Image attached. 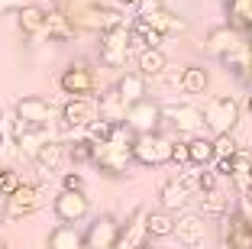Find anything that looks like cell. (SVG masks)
I'll return each mask as SVG.
<instances>
[{"mask_svg": "<svg viewBox=\"0 0 252 249\" xmlns=\"http://www.w3.org/2000/svg\"><path fill=\"white\" fill-rule=\"evenodd\" d=\"M133 142H136V133L126 123H117L110 140L94 146V165L107 175H123L133 165Z\"/></svg>", "mask_w": 252, "mask_h": 249, "instance_id": "6da1fadb", "label": "cell"}, {"mask_svg": "<svg viewBox=\"0 0 252 249\" xmlns=\"http://www.w3.org/2000/svg\"><path fill=\"white\" fill-rule=\"evenodd\" d=\"M55 120V107L39 94H26L13 107V133L16 130H45Z\"/></svg>", "mask_w": 252, "mask_h": 249, "instance_id": "7a4b0ae2", "label": "cell"}, {"mask_svg": "<svg viewBox=\"0 0 252 249\" xmlns=\"http://www.w3.org/2000/svg\"><path fill=\"white\" fill-rule=\"evenodd\" d=\"M239 113H243V107H239V101L233 94H220L214 97V101L204 107V126L210 130V136H220V133H233L239 123Z\"/></svg>", "mask_w": 252, "mask_h": 249, "instance_id": "3957f363", "label": "cell"}, {"mask_svg": "<svg viewBox=\"0 0 252 249\" xmlns=\"http://www.w3.org/2000/svg\"><path fill=\"white\" fill-rule=\"evenodd\" d=\"M133 162L142 169H162L171 165V140L162 133H146V136H136L133 142Z\"/></svg>", "mask_w": 252, "mask_h": 249, "instance_id": "277c9868", "label": "cell"}, {"mask_svg": "<svg viewBox=\"0 0 252 249\" xmlns=\"http://www.w3.org/2000/svg\"><path fill=\"white\" fill-rule=\"evenodd\" d=\"M100 65L107 68H123L126 59H129V23L123 26H113V30H104L100 33Z\"/></svg>", "mask_w": 252, "mask_h": 249, "instance_id": "5b68a950", "label": "cell"}, {"mask_svg": "<svg viewBox=\"0 0 252 249\" xmlns=\"http://www.w3.org/2000/svg\"><path fill=\"white\" fill-rule=\"evenodd\" d=\"M59 88H62V94H68V97H94L97 74L88 62H71V65L59 74Z\"/></svg>", "mask_w": 252, "mask_h": 249, "instance_id": "8992f818", "label": "cell"}, {"mask_svg": "<svg viewBox=\"0 0 252 249\" xmlns=\"http://www.w3.org/2000/svg\"><path fill=\"white\" fill-rule=\"evenodd\" d=\"M120 233H123L120 220L113 213H100L84 230V249H113L120 243Z\"/></svg>", "mask_w": 252, "mask_h": 249, "instance_id": "52a82bcc", "label": "cell"}, {"mask_svg": "<svg viewBox=\"0 0 252 249\" xmlns=\"http://www.w3.org/2000/svg\"><path fill=\"white\" fill-rule=\"evenodd\" d=\"M162 120H165L162 104L152 101V97H146V101L133 104V107L126 110V126H129L136 136H146V133H158Z\"/></svg>", "mask_w": 252, "mask_h": 249, "instance_id": "ba28073f", "label": "cell"}, {"mask_svg": "<svg viewBox=\"0 0 252 249\" xmlns=\"http://www.w3.org/2000/svg\"><path fill=\"white\" fill-rule=\"evenodd\" d=\"M243 42H246V33H239L236 26H230V23H223V26H214V30L207 33V39H204V52L223 62L226 55H233Z\"/></svg>", "mask_w": 252, "mask_h": 249, "instance_id": "9c48e42d", "label": "cell"}, {"mask_svg": "<svg viewBox=\"0 0 252 249\" xmlns=\"http://www.w3.org/2000/svg\"><path fill=\"white\" fill-rule=\"evenodd\" d=\"M52 211L59 217V223H81L91 213V201H88L84 191H59Z\"/></svg>", "mask_w": 252, "mask_h": 249, "instance_id": "30bf717a", "label": "cell"}, {"mask_svg": "<svg viewBox=\"0 0 252 249\" xmlns=\"http://www.w3.org/2000/svg\"><path fill=\"white\" fill-rule=\"evenodd\" d=\"M220 249H252V230L236 211L220 217Z\"/></svg>", "mask_w": 252, "mask_h": 249, "instance_id": "8fae6325", "label": "cell"}, {"mask_svg": "<svg viewBox=\"0 0 252 249\" xmlns=\"http://www.w3.org/2000/svg\"><path fill=\"white\" fill-rule=\"evenodd\" d=\"M162 113L185 136H200L204 133V110L194 107V104H171V107H162Z\"/></svg>", "mask_w": 252, "mask_h": 249, "instance_id": "7c38bea8", "label": "cell"}, {"mask_svg": "<svg viewBox=\"0 0 252 249\" xmlns=\"http://www.w3.org/2000/svg\"><path fill=\"white\" fill-rule=\"evenodd\" d=\"M171 236L185 249H200L207 240V220L200 213H181V217H175V233Z\"/></svg>", "mask_w": 252, "mask_h": 249, "instance_id": "4fadbf2b", "label": "cell"}, {"mask_svg": "<svg viewBox=\"0 0 252 249\" xmlns=\"http://www.w3.org/2000/svg\"><path fill=\"white\" fill-rule=\"evenodd\" d=\"M59 117L68 130H88L97 120V104L91 101V97H68Z\"/></svg>", "mask_w": 252, "mask_h": 249, "instance_id": "5bb4252c", "label": "cell"}, {"mask_svg": "<svg viewBox=\"0 0 252 249\" xmlns=\"http://www.w3.org/2000/svg\"><path fill=\"white\" fill-rule=\"evenodd\" d=\"M39 207H42V191L36 184H20V191L7 198V220H23Z\"/></svg>", "mask_w": 252, "mask_h": 249, "instance_id": "9a60e30c", "label": "cell"}, {"mask_svg": "<svg viewBox=\"0 0 252 249\" xmlns=\"http://www.w3.org/2000/svg\"><path fill=\"white\" fill-rule=\"evenodd\" d=\"M188 198H191V191L185 188V181H181L178 175L175 178H165L162 184H158V204H162V211L168 213H178L188 207Z\"/></svg>", "mask_w": 252, "mask_h": 249, "instance_id": "2e32d148", "label": "cell"}, {"mask_svg": "<svg viewBox=\"0 0 252 249\" xmlns=\"http://www.w3.org/2000/svg\"><path fill=\"white\" fill-rule=\"evenodd\" d=\"M113 88H117V94L126 101V107H133V104H139V101L149 97V81L142 78L139 71H123Z\"/></svg>", "mask_w": 252, "mask_h": 249, "instance_id": "e0dca14e", "label": "cell"}, {"mask_svg": "<svg viewBox=\"0 0 252 249\" xmlns=\"http://www.w3.org/2000/svg\"><path fill=\"white\" fill-rule=\"evenodd\" d=\"M74 33H78V26H74L71 13H65L62 7L49 10V16H45V36L52 39V42H68V39H74Z\"/></svg>", "mask_w": 252, "mask_h": 249, "instance_id": "ac0fdd59", "label": "cell"}, {"mask_svg": "<svg viewBox=\"0 0 252 249\" xmlns=\"http://www.w3.org/2000/svg\"><path fill=\"white\" fill-rule=\"evenodd\" d=\"M45 16H49L45 7H39V3H26L23 10H16V26H20L23 36H42V33H45Z\"/></svg>", "mask_w": 252, "mask_h": 249, "instance_id": "d6986e66", "label": "cell"}, {"mask_svg": "<svg viewBox=\"0 0 252 249\" xmlns=\"http://www.w3.org/2000/svg\"><path fill=\"white\" fill-rule=\"evenodd\" d=\"M49 249H84V230H78V223H59L45 240Z\"/></svg>", "mask_w": 252, "mask_h": 249, "instance_id": "ffe728a7", "label": "cell"}, {"mask_svg": "<svg viewBox=\"0 0 252 249\" xmlns=\"http://www.w3.org/2000/svg\"><path fill=\"white\" fill-rule=\"evenodd\" d=\"M126 101L117 94V88H110L107 94H100V101H97V117L107 120V123H126Z\"/></svg>", "mask_w": 252, "mask_h": 249, "instance_id": "44dd1931", "label": "cell"}, {"mask_svg": "<svg viewBox=\"0 0 252 249\" xmlns=\"http://www.w3.org/2000/svg\"><path fill=\"white\" fill-rule=\"evenodd\" d=\"M136 20H146L152 30H158L162 36H178V33H185L188 30V23L181 20L178 13H171L168 7H162L158 13H152V16H136Z\"/></svg>", "mask_w": 252, "mask_h": 249, "instance_id": "7402d4cb", "label": "cell"}, {"mask_svg": "<svg viewBox=\"0 0 252 249\" xmlns=\"http://www.w3.org/2000/svg\"><path fill=\"white\" fill-rule=\"evenodd\" d=\"M165 68H168V59H165L162 49H142L139 55H136V71H139L146 81L165 74Z\"/></svg>", "mask_w": 252, "mask_h": 249, "instance_id": "603a6c76", "label": "cell"}, {"mask_svg": "<svg viewBox=\"0 0 252 249\" xmlns=\"http://www.w3.org/2000/svg\"><path fill=\"white\" fill-rule=\"evenodd\" d=\"M207 84H210V74H207V68H204V65H188L185 71L178 74V88L185 91L188 97L204 94V91H207Z\"/></svg>", "mask_w": 252, "mask_h": 249, "instance_id": "cb8c5ba5", "label": "cell"}, {"mask_svg": "<svg viewBox=\"0 0 252 249\" xmlns=\"http://www.w3.org/2000/svg\"><path fill=\"white\" fill-rule=\"evenodd\" d=\"M45 142H49L45 130H16V133H13V146H16V152L26 155V159H32V162H36L39 149H42Z\"/></svg>", "mask_w": 252, "mask_h": 249, "instance_id": "d4e9b609", "label": "cell"}, {"mask_svg": "<svg viewBox=\"0 0 252 249\" xmlns=\"http://www.w3.org/2000/svg\"><path fill=\"white\" fill-rule=\"evenodd\" d=\"M223 65H226V71L236 74L243 84H249V78H252V42H243L233 55L223 59Z\"/></svg>", "mask_w": 252, "mask_h": 249, "instance_id": "484cf974", "label": "cell"}, {"mask_svg": "<svg viewBox=\"0 0 252 249\" xmlns=\"http://www.w3.org/2000/svg\"><path fill=\"white\" fill-rule=\"evenodd\" d=\"M146 233L149 240H165V236L175 233V213L168 211H146Z\"/></svg>", "mask_w": 252, "mask_h": 249, "instance_id": "4316f807", "label": "cell"}, {"mask_svg": "<svg viewBox=\"0 0 252 249\" xmlns=\"http://www.w3.org/2000/svg\"><path fill=\"white\" fill-rule=\"evenodd\" d=\"M188 159L194 169H207L214 162V140L210 136H191L188 140Z\"/></svg>", "mask_w": 252, "mask_h": 249, "instance_id": "83f0119b", "label": "cell"}, {"mask_svg": "<svg viewBox=\"0 0 252 249\" xmlns=\"http://www.w3.org/2000/svg\"><path fill=\"white\" fill-rule=\"evenodd\" d=\"M230 213V201H226V194H223L220 188L217 191H200V217H226Z\"/></svg>", "mask_w": 252, "mask_h": 249, "instance_id": "f1b7e54d", "label": "cell"}, {"mask_svg": "<svg viewBox=\"0 0 252 249\" xmlns=\"http://www.w3.org/2000/svg\"><path fill=\"white\" fill-rule=\"evenodd\" d=\"M226 16H230V26L246 33L252 26V0H226Z\"/></svg>", "mask_w": 252, "mask_h": 249, "instance_id": "f546056e", "label": "cell"}, {"mask_svg": "<svg viewBox=\"0 0 252 249\" xmlns=\"http://www.w3.org/2000/svg\"><path fill=\"white\" fill-rule=\"evenodd\" d=\"M62 159H65V146H62V142H55V140H49L42 149H39V155H36V165H42V169L55 172V169L62 165Z\"/></svg>", "mask_w": 252, "mask_h": 249, "instance_id": "4dcf8cb0", "label": "cell"}, {"mask_svg": "<svg viewBox=\"0 0 252 249\" xmlns=\"http://www.w3.org/2000/svg\"><path fill=\"white\" fill-rule=\"evenodd\" d=\"M68 159H71L74 165H84V162H94V142H91L88 136H81V140H74L71 146H68Z\"/></svg>", "mask_w": 252, "mask_h": 249, "instance_id": "1f68e13d", "label": "cell"}, {"mask_svg": "<svg viewBox=\"0 0 252 249\" xmlns=\"http://www.w3.org/2000/svg\"><path fill=\"white\" fill-rule=\"evenodd\" d=\"M20 184H23V178H20V172H16V169H10V165L0 169V198H3V201H7L10 194H16Z\"/></svg>", "mask_w": 252, "mask_h": 249, "instance_id": "d6a6232c", "label": "cell"}, {"mask_svg": "<svg viewBox=\"0 0 252 249\" xmlns=\"http://www.w3.org/2000/svg\"><path fill=\"white\" fill-rule=\"evenodd\" d=\"M210 140H214V159H233L239 152L233 133H220V136H210Z\"/></svg>", "mask_w": 252, "mask_h": 249, "instance_id": "836d02e7", "label": "cell"}, {"mask_svg": "<svg viewBox=\"0 0 252 249\" xmlns=\"http://www.w3.org/2000/svg\"><path fill=\"white\" fill-rule=\"evenodd\" d=\"M110 133H113V123H107V120H100V117H97L94 123H91L88 130H84V136H88V140L94 142V146H100V142H107V140H110Z\"/></svg>", "mask_w": 252, "mask_h": 249, "instance_id": "e575fe53", "label": "cell"}, {"mask_svg": "<svg viewBox=\"0 0 252 249\" xmlns=\"http://www.w3.org/2000/svg\"><path fill=\"white\" fill-rule=\"evenodd\" d=\"M220 181H223V178L217 175L210 165H207V169H197V191H217Z\"/></svg>", "mask_w": 252, "mask_h": 249, "instance_id": "d590c367", "label": "cell"}, {"mask_svg": "<svg viewBox=\"0 0 252 249\" xmlns=\"http://www.w3.org/2000/svg\"><path fill=\"white\" fill-rule=\"evenodd\" d=\"M171 165H178V169L191 165V159H188V142H175L171 140Z\"/></svg>", "mask_w": 252, "mask_h": 249, "instance_id": "8d00e7d4", "label": "cell"}, {"mask_svg": "<svg viewBox=\"0 0 252 249\" xmlns=\"http://www.w3.org/2000/svg\"><path fill=\"white\" fill-rule=\"evenodd\" d=\"M62 191H84V175L81 172H65L62 175Z\"/></svg>", "mask_w": 252, "mask_h": 249, "instance_id": "74e56055", "label": "cell"}, {"mask_svg": "<svg viewBox=\"0 0 252 249\" xmlns=\"http://www.w3.org/2000/svg\"><path fill=\"white\" fill-rule=\"evenodd\" d=\"M162 7H165L162 0H139V3H136V16H152V13H158Z\"/></svg>", "mask_w": 252, "mask_h": 249, "instance_id": "f35d334b", "label": "cell"}, {"mask_svg": "<svg viewBox=\"0 0 252 249\" xmlns=\"http://www.w3.org/2000/svg\"><path fill=\"white\" fill-rule=\"evenodd\" d=\"M30 3V0H0V16L3 13H16V10H23Z\"/></svg>", "mask_w": 252, "mask_h": 249, "instance_id": "ab89813d", "label": "cell"}, {"mask_svg": "<svg viewBox=\"0 0 252 249\" xmlns=\"http://www.w3.org/2000/svg\"><path fill=\"white\" fill-rule=\"evenodd\" d=\"M136 3L139 0H117V7H133V10H136Z\"/></svg>", "mask_w": 252, "mask_h": 249, "instance_id": "60d3db41", "label": "cell"}, {"mask_svg": "<svg viewBox=\"0 0 252 249\" xmlns=\"http://www.w3.org/2000/svg\"><path fill=\"white\" fill-rule=\"evenodd\" d=\"M246 110H249V117H252V94L246 97Z\"/></svg>", "mask_w": 252, "mask_h": 249, "instance_id": "b9f144b4", "label": "cell"}, {"mask_svg": "<svg viewBox=\"0 0 252 249\" xmlns=\"http://www.w3.org/2000/svg\"><path fill=\"white\" fill-rule=\"evenodd\" d=\"M246 42H252V26H249V30H246Z\"/></svg>", "mask_w": 252, "mask_h": 249, "instance_id": "7bdbcfd3", "label": "cell"}, {"mask_svg": "<svg viewBox=\"0 0 252 249\" xmlns=\"http://www.w3.org/2000/svg\"><path fill=\"white\" fill-rule=\"evenodd\" d=\"M0 249H10V243H7V240H0Z\"/></svg>", "mask_w": 252, "mask_h": 249, "instance_id": "ee69618b", "label": "cell"}, {"mask_svg": "<svg viewBox=\"0 0 252 249\" xmlns=\"http://www.w3.org/2000/svg\"><path fill=\"white\" fill-rule=\"evenodd\" d=\"M249 191H252V172H249Z\"/></svg>", "mask_w": 252, "mask_h": 249, "instance_id": "f6af8a7d", "label": "cell"}, {"mask_svg": "<svg viewBox=\"0 0 252 249\" xmlns=\"http://www.w3.org/2000/svg\"><path fill=\"white\" fill-rule=\"evenodd\" d=\"M249 94H252V78H249Z\"/></svg>", "mask_w": 252, "mask_h": 249, "instance_id": "bcb514c9", "label": "cell"}]
</instances>
